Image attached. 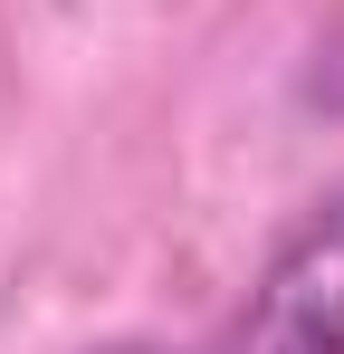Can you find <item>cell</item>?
Listing matches in <instances>:
<instances>
[{
    "label": "cell",
    "instance_id": "1",
    "mask_svg": "<svg viewBox=\"0 0 344 354\" xmlns=\"http://www.w3.org/2000/svg\"><path fill=\"white\" fill-rule=\"evenodd\" d=\"M115 354H344V182L268 249V268L191 345H115Z\"/></svg>",
    "mask_w": 344,
    "mask_h": 354
}]
</instances>
